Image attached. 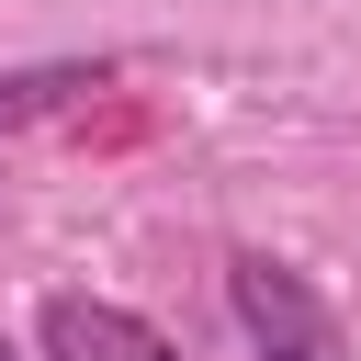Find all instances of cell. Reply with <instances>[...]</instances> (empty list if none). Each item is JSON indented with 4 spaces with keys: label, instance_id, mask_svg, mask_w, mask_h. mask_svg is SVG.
<instances>
[{
    "label": "cell",
    "instance_id": "6da1fadb",
    "mask_svg": "<svg viewBox=\"0 0 361 361\" xmlns=\"http://www.w3.org/2000/svg\"><path fill=\"white\" fill-rule=\"evenodd\" d=\"M226 293H237V327H248V350H259V361H338V316L305 293V271H293V259L237 248V259H226Z\"/></svg>",
    "mask_w": 361,
    "mask_h": 361
},
{
    "label": "cell",
    "instance_id": "3957f363",
    "mask_svg": "<svg viewBox=\"0 0 361 361\" xmlns=\"http://www.w3.org/2000/svg\"><path fill=\"white\" fill-rule=\"evenodd\" d=\"M113 68H79V56H56V68H0V135H23V124H45V113H68L79 90H102Z\"/></svg>",
    "mask_w": 361,
    "mask_h": 361
},
{
    "label": "cell",
    "instance_id": "7a4b0ae2",
    "mask_svg": "<svg viewBox=\"0 0 361 361\" xmlns=\"http://www.w3.org/2000/svg\"><path fill=\"white\" fill-rule=\"evenodd\" d=\"M34 338H45V361H180L147 316H124V305H102V293H45Z\"/></svg>",
    "mask_w": 361,
    "mask_h": 361
},
{
    "label": "cell",
    "instance_id": "277c9868",
    "mask_svg": "<svg viewBox=\"0 0 361 361\" xmlns=\"http://www.w3.org/2000/svg\"><path fill=\"white\" fill-rule=\"evenodd\" d=\"M0 361H23V350H11V338H0Z\"/></svg>",
    "mask_w": 361,
    "mask_h": 361
}]
</instances>
